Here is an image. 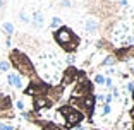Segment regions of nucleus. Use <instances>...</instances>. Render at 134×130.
I'll return each mask as SVG.
<instances>
[{"label": "nucleus", "instance_id": "nucleus-22", "mask_svg": "<svg viewBox=\"0 0 134 130\" xmlns=\"http://www.w3.org/2000/svg\"><path fill=\"white\" fill-rule=\"evenodd\" d=\"M110 113H112V106H110V104H103V113L102 115L107 116V115H110Z\"/></svg>", "mask_w": 134, "mask_h": 130}, {"label": "nucleus", "instance_id": "nucleus-28", "mask_svg": "<svg viewBox=\"0 0 134 130\" xmlns=\"http://www.w3.org/2000/svg\"><path fill=\"white\" fill-rule=\"evenodd\" d=\"M4 5H5V0H0V9H4Z\"/></svg>", "mask_w": 134, "mask_h": 130}, {"label": "nucleus", "instance_id": "nucleus-3", "mask_svg": "<svg viewBox=\"0 0 134 130\" xmlns=\"http://www.w3.org/2000/svg\"><path fill=\"white\" fill-rule=\"evenodd\" d=\"M9 58H10V60H9L10 67H14L21 75H26V77H29V79L38 77V75H36V70H35L33 62L28 58V55H26V53H23L21 50H12Z\"/></svg>", "mask_w": 134, "mask_h": 130}, {"label": "nucleus", "instance_id": "nucleus-18", "mask_svg": "<svg viewBox=\"0 0 134 130\" xmlns=\"http://www.w3.org/2000/svg\"><path fill=\"white\" fill-rule=\"evenodd\" d=\"M9 70H10L9 60H0V72H9Z\"/></svg>", "mask_w": 134, "mask_h": 130}, {"label": "nucleus", "instance_id": "nucleus-7", "mask_svg": "<svg viewBox=\"0 0 134 130\" xmlns=\"http://www.w3.org/2000/svg\"><path fill=\"white\" fill-rule=\"evenodd\" d=\"M84 70H79V69H76V67H67L65 70H64V79H62V86L65 87L67 84H72V82H76V81L79 79V77H81V74H83Z\"/></svg>", "mask_w": 134, "mask_h": 130}, {"label": "nucleus", "instance_id": "nucleus-4", "mask_svg": "<svg viewBox=\"0 0 134 130\" xmlns=\"http://www.w3.org/2000/svg\"><path fill=\"white\" fill-rule=\"evenodd\" d=\"M57 111H59V115H62V118L65 120V125L69 127V128L81 125V122L84 120V115L81 113L77 108L71 106V104H64V106H60Z\"/></svg>", "mask_w": 134, "mask_h": 130}, {"label": "nucleus", "instance_id": "nucleus-9", "mask_svg": "<svg viewBox=\"0 0 134 130\" xmlns=\"http://www.w3.org/2000/svg\"><path fill=\"white\" fill-rule=\"evenodd\" d=\"M40 127H41V130H71L67 125H59V123H53V122H43V120H38Z\"/></svg>", "mask_w": 134, "mask_h": 130}, {"label": "nucleus", "instance_id": "nucleus-6", "mask_svg": "<svg viewBox=\"0 0 134 130\" xmlns=\"http://www.w3.org/2000/svg\"><path fill=\"white\" fill-rule=\"evenodd\" d=\"M112 55L115 57L117 62H127L129 58H134V46L126 45V46H120V48H114Z\"/></svg>", "mask_w": 134, "mask_h": 130}, {"label": "nucleus", "instance_id": "nucleus-30", "mask_svg": "<svg viewBox=\"0 0 134 130\" xmlns=\"http://www.w3.org/2000/svg\"><path fill=\"white\" fill-rule=\"evenodd\" d=\"M131 74L134 75V65H131Z\"/></svg>", "mask_w": 134, "mask_h": 130}, {"label": "nucleus", "instance_id": "nucleus-32", "mask_svg": "<svg viewBox=\"0 0 134 130\" xmlns=\"http://www.w3.org/2000/svg\"><path fill=\"white\" fill-rule=\"evenodd\" d=\"M0 40H2V34H0Z\"/></svg>", "mask_w": 134, "mask_h": 130}, {"label": "nucleus", "instance_id": "nucleus-29", "mask_svg": "<svg viewBox=\"0 0 134 130\" xmlns=\"http://www.w3.org/2000/svg\"><path fill=\"white\" fill-rule=\"evenodd\" d=\"M74 130H84V128H83L81 125H77V127H74Z\"/></svg>", "mask_w": 134, "mask_h": 130}, {"label": "nucleus", "instance_id": "nucleus-20", "mask_svg": "<svg viewBox=\"0 0 134 130\" xmlns=\"http://www.w3.org/2000/svg\"><path fill=\"white\" fill-rule=\"evenodd\" d=\"M0 130H14V127H12L10 123H4V122H0Z\"/></svg>", "mask_w": 134, "mask_h": 130}, {"label": "nucleus", "instance_id": "nucleus-17", "mask_svg": "<svg viewBox=\"0 0 134 130\" xmlns=\"http://www.w3.org/2000/svg\"><path fill=\"white\" fill-rule=\"evenodd\" d=\"M62 26V19L60 17H52V22H50V28L52 29H57Z\"/></svg>", "mask_w": 134, "mask_h": 130}, {"label": "nucleus", "instance_id": "nucleus-21", "mask_svg": "<svg viewBox=\"0 0 134 130\" xmlns=\"http://www.w3.org/2000/svg\"><path fill=\"white\" fill-rule=\"evenodd\" d=\"M105 87L107 89H112V87H114V81H112L110 77H105Z\"/></svg>", "mask_w": 134, "mask_h": 130}, {"label": "nucleus", "instance_id": "nucleus-2", "mask_svg": "<svg viewBox=\"0 0 134 130\" xmlns=\"http://www.w3.org/2000/svg\"><path fill=\"white\" fill-rule=\"evenodd\" d=\"M67 104L77 108L84 115V118L93 122V115H95V106H96V96L95 92L90 94H71V99Z\"/></svg>", "mask_w": 134, "mask_h": 130}, {"label": "nucleus", "instance_id": "nucleus-11", "mask_svg": "<svg viewBox=\"0 0 134 130\" xmlns=\"http://www.w3.org/2000/svg\"><path fill=\"white\" fill-rule=\"evenodd\" d=\"M7 82L10 87H16V89H21L23 87V79H21L19 74H14V72H9L7 75Z\"/></svg>", "mask_w": 134, "mask_h": 130}, {"label": "nucleus", "instance_id": "nucleus-1", "mask_svg": "<svg viewBox=\"0 0 134 130\" xmlns=\"http://www.w3.org/2000/svg\"><path fill=\"white\" fill-rule=\"evenodd\" d=\"M52 36H53V41H55L65 53H69V55H72V53H76V51L79 50L81 38L72 31V28H69L65 24H62L60 28L53 29Z\"/></svg>", "mask_w": 134, "mask_h": 130}, {"label": "nucleus", "instance_id": "nucleus-19", "mask_svg": "<svg viewBox=\"0 0 134 130\" xmlns=\"http://www.w3.org/2000/svg\"><path fill=\"white\" fill-rule=\"evenodd\" d=\"M60 7H62V9H71L72 2H71V0H60Z\"/></svg>", "mask_w": 134, "mask_h": 130}, {"label": "nucleus", "instance_id": "nucleus-15", "mask_svg": "<svg viewBox=\"0 0 134 130\" xmlns=\"http://www.w3.org/2000/svg\"><path fill=\"white\" fill-rule=\"evenodd\" d=\"M19 21L24 22V24H29V22H31V17L28 16V12H26V10H21L19 12Z\"/></svg>", "mask_w": 134, "mask_h": 130}, {"label": "nucleus", "instance_id": "nucleus-14", "mask_svg": "<svg viewBox=\"0 0 134 130\" xmlns=\"http://www.w3.org/2000/svg\"><path fill=\"white\" fill-rule=\"evenodd\" d=\"M2 31L7 34V38H10V36L14 34V24L9 22V21H5V22L2 24Z\"/></svg>", "mask_w": 134, "mask_h": 130}, {"label": "nucleus", "instance_id": "nucleus-27", "mask_svg": "<svg viewBox=\"0 0 134 130\" xmlns=\"http://www.w3.org/2000/svg\"><path fill=\"white\" fill-rule=\"evenodd\" d=\"M119 5H120V7H127V0H120Z\"/></svg>", "mask_w": 134, "mask_h": 130}, {"label": "nucleus", "instance_id": "nucleus-8", "mask_svg": "<svg viewBox=\"0 0 134 130\" xmlns=\"http://www.w3.org/2000/svg\"><path fill=\"white\" fill-rule=\"evenodd\" d=\"M50 106H53V103L50 101L48 94L33 98V108H35V111H40V110H43V108H50Z\"/></svg>", "mask_w": 134, "mask_h": 130}, {"label": "nucleus", "instance_id": "nucleus-31", "mask_svg": "<svg viewBox=\"0 0 134 130\" xmlns=\"http://www.w3.org/2000/svg\"><path fill=\"white\" fill-rule=\"evenodd\" d=\"M132 101H134V87H132Z\"/></svg>", "mask_w": 134, "mask_h": 130}, {"label": "nucleus", "instance_id": "nucleus-23", "mask_svg": "<svg viewBox=\"0 0 134 130\" xmlns=\"http://www.w3.org/2000/svg\"><path fill=\"white\" fill-rule=\"evenodd\" d=\"M103 101H105V104H110V103L114 101V96L112 94H105L103 96Z\"/></svg>", "mask_w": 134, "mask_h": 130}, {"label": "nucleus", "instance_id": "nucleus-13", "mask_svg": "<svg viewBox=\"0 0 134 130\" xmlns=\"http://www.w3.org/2000/svg\"><path fill=\"white\" fill-rule=\"evenodd\" d=\"M115 63H117V60H115V57L110 53V55H107L105 58L100 62V67H114Z\"/></svg>", "mask_w": 134, "mask_h": 130}, {"label": "nucleus", "instance_id": "nucleus-10", "mask_svg": "<svg viewBox=\"0 0 134 130\" xmlns=\"http://www.w3.org/2000/svg\"><path fill=\"white\" fill-rule=\"evenodd\" d=\"M31 24H33V28L35 29H41L45 26V16H43V12L41 10H36L35 14H33L31 17Z\"/></svg>", "mask_w": 134, "mask_h": 130}, {"label": "nucleus", "instance_id": "nucleus-25", "mask_svg": "<svg viewBox=\"0 0 134 130\" xmlns=\"http://www.w3.org/2000/svg\"><path fill=\"white\" fill-rule=\"evenodd\" d=\"M110 91H112V96H114V98H119V96H120V92H119V89H117V87H115V86L112 87Z\"/></svg>", "mask_w": 134, "mask_h": 130}, {"label": "nucleus", "instance_id": "nucleus-12", "mask_svg": "<svg viewBox=\"0 0 134 130\" xmlns=\"http://www.w3.org/2000/svg\"><path fill=\"white\" fill-rule=\"evenodd\" d=\"M98 28H100L98 21L93 19V17H88L86 22H84V31H86L88 34H95V33L98 31Z\"/></svg>", "mask_w": 134, "mask_h": 130}, {"label": "nucleus", "instance_id": "nucleus-26", "mask_svg": "<svg viewBox=\"0 0 134 130\" xmlns=\"http://www.w3.org/2000/svg\"><path fill=\"white\" fill-rule=\"evenodd\" d=\"M16 106L19 108V110H24V103H23V101H17V103H16Z\"/></svg>", "mask_w": 134, "mask_h": 130}, {"label": "nucleus", "instance_id": "nucleus-24", "mask_svg": "<svg viewBox=\"0 0 134 130\" xmlns=\"http://www.w3.org/2000/svg\"><path fill=\"white\" fill-rule=\"evenodd\" d=\"M129 116H131V120H132V125H131V130H134V106L131 108V111H129Z\"/></svg>", "mask_w": 134, "mask_h": 130}, {"label": "nucleus", "instance_id": "nucleus-5", "mask_svg": "<svg viewBox=\"0 0 134 130\" xmlns=\"http://www.w3.org/2000/svg\"><path fill=\"white\" fill-rule=\"evenodd\" d=\"M50 84L41 81L40 77H35V79L29 81V86L24 89V94H29L33 98H38V96H47L48 91H50Z\"/></svg>", "mask_w": 134, "mask_h": 130}, {"label": "nucleus", "instance_id": "nucleus-33", "mask_svg": "<svg viewBox=\"0 0 134 130\" xmlns=\"http://www.w3.org/2000/svg\"><path fill=\"white\" fill-rule=\"evenodd\" d=\"M95 130H100V128H95Z\"/></svg>", "mask_w": 134, "mask_h": 130}, {"label": "nucleus", "instance_id": "nucleus-16", "mask_svg": "<svg viewBox=\"0 0 134 130\" xmlns=\"http://www.w3.org/2000/svg\"><path fill=\"white\" fill-rule=\"evenodd\" d=\"M93 84H95V86H103V84H105V75L103 74H96L95 79H93Z\"/></svg>", "mask_w": 134, "mask_h": 130}]
</instances>
